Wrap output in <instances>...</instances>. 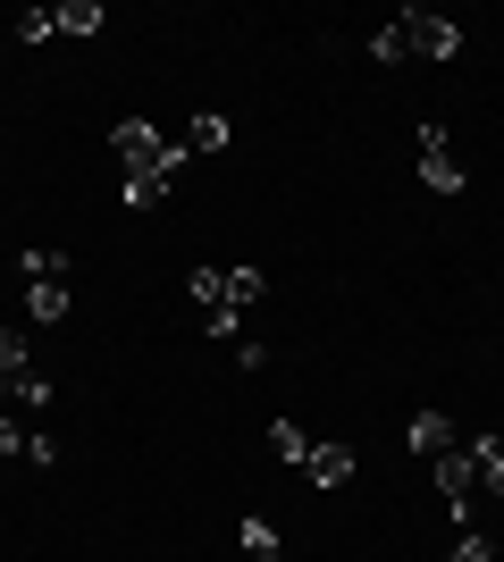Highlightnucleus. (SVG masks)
Instances as JSON below:
<instances>
[{
  "label": "nucleus",
  "instance_id": "1",
  "mask_svg": "<svg viewBox=\"0 0 504 562\" xmlns=\"http://www.w3.org/2000/svg\"><path fill=\"white\" fill-rule=\"evenodd\" d=\"M110 151H119V177H135V168H152L168 186L186 177V143H168L152 117H119V126H110Z\"/></svg>",
  "mask_w": 504,
  "mask_h": 562
},
{
  "label": "nucleus",
  "instance_id": "2",
  "mask_svg": "<svg viewBox=\"0 0 504 562\" xmlns=\"http://www.w3.org/2000/svg\"><path fill=\"white\" fill-rule=\"evenodd\" d=\"M429 479H437V495H446V513H455V529H471V495H480V470H471V453H437L429 462Z\"/></svg>",
  "mask_w": 504,
  "mask_h": 562
},
{
  "label": "nucleus",
  "instance_id": "3",
  "mask_svg": "<svg viewBox=\"0 0 504 562\" xmlns=\"http://www.w3.org/2000/svg\"><path fill=\"white\" fill-rule=\"evenodd\" d=\"M421 186H429V193H462V160H455V135H446L437 117H421Z\"/></svg>",
  "mask_w": 504,
  "mask_h": 562
},
{
  "label": "nucleus",
  "instance_id": "4",
  "mask_svg": "<svg viewBox=\"0 0 504 562\" xmlns=\"http://www.w3.org/2000/svg\"><path fill=\"white\" fill-rule=\"evenodd\" d=\"M395 25H404V43L421 50V59H455V50H462V25L437 18V9H404Z\"/></svg>",
  "mask_w": 504,
  "mask_h": 562
},
{
  "label": "nucleus",
  "instance_id": "5",
  "mask_svg": "<svg viewBox=\"0 0 504 562\" xmlns=\"http://www.w3.org/2000/svg\"><path fill=\"white\" fill-rule=\"evenodd\" d=\"M412 453H421V462H437V453H455V420H446V412H412Z\"/></svg>",
  "mask_w": 504,
  "mask_h": 562
},
{
  "label": "nucleus",
  "instance_id": "6",
  "mask_svg": "<svg viewBox=\"0 0 504 562\" xmlns=\"http://www.w3.org/2000/svg\"><path fill=\"white\" fill-rule=\"evenodd\" d=\"M303 479H312V487H345V479H354V446H312L303 453Z\"/></svg>",
  "mask_w": 504,
  "mask_h": 562
},
{
  "label": "nucleus",
  "instance_id": "7",
  "mask_svg": "<svg viewBox=\"0 0 504 562\" xmlns=\"http://www.w3.org/2000/svg\"><path fill=\"white\" fill-rule=\"evenodd\" d=\"M51 25H59L68 43H93V34H101V0H59V9H51Z\"/></svg>",
  "mask_w": 504,
  "mask_h": 562
},
{
  "label": "nucleus",
  "instance_id": "8",
  "mask_svg": "<svg viewBox=\"0 0 504 562\" xmlns=\"http://www.w3.org/2000/svg\"><path fill=\"white\" fill-rule=\"evenodd\" d=\"M462 453H471V470H480V495H504V446L496 437H471Z\"/></svg>",
  "mask_w": 504,
  "mask_h": 562
},
{
  "label": "nucleus",
  "instance_id": "9",
  "mask_svg": "<svg viewBox=\"0 0 504 562\" xmlns=\"http://www.w3.org/2000/svg\"><path fill=\"white\" fill-rule=\"evenodd\" d=\"M119 202H126V211H160V202H168V177L135 168V177H119Z\"/></svg>",
  "mask_w": 504,
  "mask_h": 562
},
{
  "label": "nucleus",
  "instance_id": "10",
  "mask_svg": "<svg viewBox=\"0 0 504 562\" xmlns=\"http://www.w3.org/2000/svg\"><path fill=\"white\" fill-rule=\"evenodd\" d=\"M18 269H25V285H68V252H43V244H25Z\"/></svg>",
  "mask_w": 504,
  "mask_h": 562
},
{
  "label": "nucleus",
  "instance_id": "11",
  "mask_svg": "<svg viewBox=\"0 0 504 562\" xmlns=\"http://www.w3.org/2000/svg\"><path fill=\"white\" fill-rule=\"evenodd\" d=\"M236 546H244V554H253V562H278V554H287V546H278V520H261V513H244Z\"/></svg>",
  "mask_w": 504,
  "mask_h": 562
},
{
  "label": "nucleus",
  "instance_id": "12",
  "mask_svg": "<svg viewBox=\"0 0 504 562\" xmlns=\"http://www.w3.org/2000/svg\"><path fill=\"white\" fill-rule=\"evenodd\" d=\"M68 303H76L68 285H25V319H43V328H51V319H68Z\"/></svg>",
  "mask_w": 504,
  "mask_h": 562
},
{
  "label": "nucleus",
  "instance_id": "13",
  "mask_svg": "<svg viewBox=\"0 0 504 562\" xmlns=\"http://www.w3.org/2000/svg\"><path fill=\"white\" fill-rule=\"evenodd\" d=\"M227 135H236V126H227L219 110H202V117L186 126V151H227Z\"/></svg>",
  "mask_w": 504,
  "mask_h": 562
},
{
  "label": "nucleus",
  "instance_id": "14",
  "mask_svg": "<svg viewBox=\"0 0 504 562\" xmlns=\"http://www.w3.org/2000/svg\"><path fill=\"white\" fill-rule=\"evenodd\" d=\"M186 294H193V311H219V303H227V269H193Z\"/></svg>",
  "mask_w": 504,
  "mask_h": 562
},
{
  "label": "nucleus",
  "instance_id": "15",
  "mask_svg": "<svg viewBox=\"0 0 504 562\" xmlns=\"http://www.w3.org/2000/svg\"><path fill=\"white\" fill-rule=\"evenodd\" d=\"M202 336H211V345H244V311H236V303L202 311Z\"/></svg>",
  "mask_w": 504,
  "mask_h": 562
},
{
  "label": "nucleus",
  "instance_id": "16",
  "mask_svg": "<svg viewBox=\"0 0 504 562\" xmlns=\"http://www.w3.org/2000/svg\"><path fill=\"white\" fill-rule=\"evenodd\" d=\"M261 294H269V285H261V269H253V260H244V269H227V303H236V311H253Z\"/></svg>",
  "mask_w": 504,
  "mask_h": 562
},
{
  "label": "nucleus",
  "instance_id": "17",
  "mask_svg": "<svg viewBox=\"0 0 504 562\" xmlns=\"http://www.w3.org/2000/svg\"><path fill=\"white\" fill-rule=\"evenodd\" d=\"M269 453L303 470V453H312V437H303V428H294V420H278V428H269Z\"/></svg>",
  "mask_w": 504,
  "mask_h": 562
},
{
  "label": "nucleus",
  "instance_id": "18",
  "mask_svg": "<svg viewBox=\"0 0 504 562\" xmlns=\"http://www.w3.org/2000/svg\"><path fill=\"white\" fill-rule=\"evenodd\" d=\"M370 59H379V68H395V59H412L404 25H379V34H370Z\"/></svg>",
  "mask_w": 504,
  "mask_h": 562
},
{
  "label": "nucleus",
  "instance_id": "19",
  "mask_svg": "<svg viewBox=\"0 0 504 562\" xmlns=\"http://www.w3.org/2000/svg\"><path fill=\"white\" fill-rule=\"evenodd\" d=\"M34 361H25V336L18 328H0V378H25Z\"/></svg>",
  "mask_w": 504,
  "mask_h": 562
},
{
  "label": "nucleus",
  "instance_id": "20",
  "mask_svg": "<svg viewBox=\"0 0 504 562\" xmlns=\"http://www.w3.org/2000/svg\"><path fill=\"white\" fill-rule=\"evenodd\" d=\"M18 412H51V378H43V370L18 378Z\"/></svg>",
  "mask_w": 504,
  "mask_h": 562
},
{
  "label": "nucleus",
  "instance_id": "21",
  "mask_svg": "<svg viewBox=\"0 0 504 562\" xmlns=\"http://www.w3.org/2000/svg\"><path fill=\"white\" fill-rule=\"evenodd\" d=\"M51 34H59V25H51V9H25V18H18V43H51Z\"/></svg>",
  "mask_w": 504,
  "mask_h": 562
},
{
  "label": "nucleus",
  "instance_id": "22",
  "mask_svg": "<svg viewBox=\"0 0 504 562\" xmlns=\"http://www.w3.org/2000/svg\"><path fill=\"white\" fill-rule=\"evenodd\" d=\"M455 562H496V546H488L480 529H462V538H455Z\"/></svg>",
  "mask_w": 504,
  "mask_h": 562
},
{
  "label": "nucleus",
  "instance_id": "23",
  "mask_svg": "<svg viewBox=\"0 0 504 562\" xmlns=\"http://www.w3.org/2000/svg\"><path fill=\"white\" fill-rule=\"evenodd\" d=\"M0 453H25V428H18V412L0 420Z\"/></svg>",
  "mask_w": 504,
  "mask_h": 562
},
{
  "label": "nucleus",
  "instance_id": "24",
  "mask_svg": "<svg viewBox=\"0 0 504 562\" xmlns=\"http://www.w3.org/2000/svg\"><path fill=\"white\" fill-rule=\"evenodd\" d=\"M9 412H18V378H0V420H9Z\"/></svg>",
  "mask_w": 504,
  "mask_h": 562
},
{
  "label": "nucleus",
  "instance_id": "25",
  "mask_svg": "<svg viewBox=\"0 0 504 562\" xmlns=\"http://www.w3.org/2000/svg\"><path fill=\"white\" fill-rule=\"evenodd\" d=\"M278 562H287V554H278Z\"/></svg>",
  "mask_w": 504,
  "mask_h": 562
}]
</instances>
